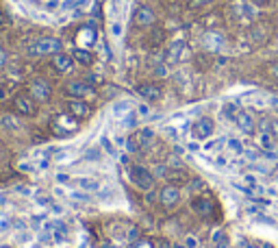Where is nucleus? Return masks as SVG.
<instances>
[{"label": "nucleus", "mask_w": 278, "mask_h": 248, "mask_svg": "<svg viewBox=\"0 0 278 248\" xmlns=\"http://www.w3.org/2000/svg\"><path fill=\"white\" fill-rule=\"evenodd\" d=\"M200 44L204 50H209V52H222L226 46V37L219 33V31H207V33H202Z\"/></svg>", "instance_id": "nucleus-8"}, {"label": "nucleus", "mask_w": 278, "mask_h": 248, "mask_svg": "<svg viewBox=\"0 0 278 248\" xmlns=\"http://www.w3.org/2000/svg\"><path fill=\"white\" fill-rule=\"evenodd\" d=\"M37 105L39 102L33 100V96L29 92H24V94H18L13 98V109H15V114H20L24 118H33V116H37Z\"/></svg>", "instance_id": "nucleus-7"}, {"label": "nucleus", "mask_w": 278, "mask_h": 248, "mask_svg": "<svg viewBox=\"0 0 278 248\" xmlns=\"http://www.w3.org/2000/svg\"><path fill=\"white\" fill-rule=\"evenodd\" d=\"M57 52H63V42L59 37H39L26 48L29 57H52Z\"/></svg>", "instance_id": "nucleus-2"}, {"label": "nucleus", "mask_w": 278, "mask_h": 248, "mask_svg": "<svg viewBox=\"0 0 278 248\" xmlns=\"http://www.w3.org/2000/svg\"><path fill=\"white\" fill-rule=\"evenodd\" d=\"M50 63H52V68L57 72H61V74H65V72H70L72 66H74V59L70 57V54H65V52H57L50 57Z\"/></svg>", "instance_id": "nucleus-16"}, {"label": "nucleus", "mask_w": 278, "mask_h": 248, "mask_svg": "<svg viewBox=\"0 0 278 248\" xmlns=\"http://www.w3.org/2000/svg\"><path fill=\"white\" fill-rule=\"evenodd\" d=\"M213 244H215V248H228V246H231L228 235L224 233V231H215V233H213Z\"/></svg>", "instance_id": "nucleus-19"}, {"label": "nucleus", "mask_w": 278, "mask_h": 248, "mask_svg": "<svg viewBox=\"0 0 278 248\" xmlns=\"http://www.w3.org/2000/svg\"><path fill=\"white\" fill-rule=\"evenodd\" d=\"M5 96H7V94H5V87H3V85H0V100H3V98H5Z\"/></svg>", "instance_id": "nucleus-33"}, {"label": "nucleus", "mask_w": 278, "mask_h": 248, "mask_svg": "<svg viewBox=\"0 0 278 248\" xmlns=\"http://www.w3.org/2000/svg\"><path fill=\"white\" fill-rule=\"evenodd\" d=\"M154 248H172V246H170V242H165V239H157V242H154Z\"/></svg>", "instance_id": "nucleus-27"}, {"label": "nucleus", "mask_w": 278, "mask_h": 248, "mask_svg": "<svg viewBox=\"0 0 278 248\" xmlns=\"http://www.w3.org/2000/svg\"><path fill=\"white\" fill-rule=\"evenodd\" d=\"M269 126H265V129L263 131H267L269 135H272V137L274 140H278V120H269V122H267Z\"/></svg>", "instance_id": "nucleus-23"}, {"label": "nucleus", "mask_w": 278, "mask_h": 248, "mask_svg": "<svg viewBox=\"0 0 278 248\" xmlns=\"http://www.w3.org/2000/svg\"><path fill=\"white\" fill-rule=\"evenodd\" d=\"M78 124H80V120L70 116L68 111L52 118V131L59 135V137H70V135H74L78 131Z\"/></svg>", "instance_id": "nucleus-6"}, {"label": "nucleus", "mask_w": 278, "mask_h": 248, "mask_svg": "<svg viewBox=\"0 0 278 248\" xmlns=\"http://www.w3.org/2000/svg\"><path fill=\"white\" fill-rule=\"evenodd\" d=\"M189 205H191L193 213L202 215V218L219 220V205H217V201L213 198V194H211V191H204V194H202V191H200V194H193L191 201H189Z\"/></svg>", "instance_id": "nucleus-1"}, {"label": "nucleus", "mask_w": 278, "mask_h": 248, "mask_svg": "<svg viewBox=\"0 0 278 248\" xmlns=\"http://www.w3.org/2000/svg\"><path fill=\"white\" fill-rule=\"evenodd\" d=\"M204 187V181L198 179V177H191L189 179V189H191V194H200V189Z\"/></svg>", "instance_id": "nucleus-22"}, {"label": "nucleus", "mask_w": 278, "mask_h": 248, "mask_svg": "<svg viewBox=\"0 0 278 248\" xmlns=\"http://www.w3.org/2000/svg\"><path fill=\"white\" fill-rule=\"evenodd\" d=\"M269 72H272V76H274V78H278V61L274 63L272 68H269Z\"/></svg>", "instance_id": "nucleus-29"}, {"label": "nucleus", "mask_w": 278, "mask_h": 248, "mask_svg": "<svg viewBox=\"0 0 278 248\" xmlns=\"http://www.w3.org/2000/svg\"><path fill=\"white\" fill-rule=\"evenodd\" d=\"M259 144H261L263 148H274V137H272V135H269L267 131H263V133L259 135Z\"/></svg>", "instance_id": "nucleus-21"}, {"label": "nucleus", "mask_w": 278, "mask_h": 248, "mask_svg": "<svg viewBox=\"0 0 278 248\" xmlns=\"http://www.w3.org/2000/svg\"><path fill=\"white\" fill-rule=\"evenodd\" d=\"M26 92L33 96V100L39 102V105L50 102V98H52V85L44 76H35V78H33V81L29 83V87H26Z\"/></svg>", "instance_id": "nucleus-5"}, {"label": "nucleus", "mask_w": 278, "mask_h": 248, "mask_svg": "<svg viewBox=\"0 0 278 248\" xmlns=\"http://www.w3.org/2000/svg\"><path fill=\"white\" fill-rule=\"evenodd\" d=\"M78 187H83L85 191H98V189H100V181L92 179V177H80L78 179Z\"/></svg>", "instance_id": "nucleus-17"}, {"label": "nucleus", "mask_w": 278, "mask_h": 248, "mask_svg": "<svg viewBox=\"0 0 278 248\" xmlns=\"http://www.w3.org/2000/svg\"><path fill=\"white\" fill-rule=\"evenodd\" d=\"M7 61H9V54H7L5 48H0V68H5Z\"/></svg>", "instance_id": "nucleus-25"}, {"label": "nucleus", "mask_w": 278, "mask_h": 248, "mask_svg": "<svg viewBox=\"0 0 278 248\" xmlns=\"http://www.w3.org/2000/svg\"><path fill=\"white\" fill-rule=\"evenodd\" d=\"M65 92H68L72 98H87L89 94H94V87L87 85L85 81H70L68 85H65Z\"/></svg>", "instance_id": "nucleus-14"}, {"label": "nucleus", "mask_w": 278, "mask_h": 248, "mask_svg": "<svg viewBox=\"0 0 278 248\" xmlns=\"http://www.w3.org/2000/svg\"><path fill=\"white\" fill-rule=\"evenodd\" d=\"M215 133V122H213V118H209V116H202V118H198L193 122V126H191V135L196 140H209L211 135Z\"/></svg>", "instance_id": "nucleus-9"}, {"label": "nucleus", "mask_w": 278, "mask_h": 248, "mask_svg": "<svg viewBox=\"0 0 278 248\" xmlns=\"http://www.w3.org/2000/svg\"><path fill=\"white\" fill-rule=\"evenodd\" d=\"M181 198H183V189L174 185V183H165L159 191H157V203L161 209H174V207H178V203H181Z\"/></svg>", "instance_id": "nucleus-4"}, {"label": "nucleus", "mask_w": 278, "mask_h": 248, "mask_svg": "<svg viewBox=\"0 0 278 248\" xmlns=\"http://www.w3.org/2000/svg\"><path fill=\"white\" fill-rule=\"evenodd\" d=\"M183 48H185V44H172V46H170V50H168V57H170L172 61H176L178 57H181Z\"/></svg>", "instance_id": "nucleus-20"}, {"label": "nucleus", "mask_w": 278, "mask_h": 248, "mask_svg": "<svg viewBox=\"0 0 278 248\" xmlns=\"http://www.w3.org/2000/svg\"><path fill=\"white\" fill-rule=\"evenodd\" d=\"M5 22H7V15H5L3 11H0V24H5Z\"/></svg>", "instance_id": "nucleus-32"}, {"label": "nucleus", "mask_w": 278, "mask_h": 248, "mask_svg": "<svg viewBox=\"0 0 278 248\" xmlns=\"http://www.w3.org/2000/svg\"><path fill=\"white\" fill-rule=\"evenodd\" d=\"M102 248H120V246H118V244H113V242H104Z\"/></svg>", "instance_id": "nucleus-30"}, {"label": "nucleus", "mask_w": 278, "mask_h": 248, "mask_svg": "<svg viewBox=\"0 0 278 248\" xmlns=\"http://www.w3.org/2000/svg\"><path fill=\"white\" fill-rule=\"evenodd\" d=\"M137 92H139V96H142L144 100H148V102H157L163 96L161 85H157V83H144V85L137 87Z\"/></svg>", "instance_id": "nucleus-15"}, {"label": "nucleus", "mask_w": 278, "mask_h": 248, "mask_svg": "<svg viewBox=\"0 0 278 248\" xmlns=\"http://www.w3.org/2000/svg\"><path fill=\"white\" fill-rule=\"evenodd\" d=\"M98 155H100V153H98V150H89V153L85 155V161H87V159H94V157L98 159Z\"/></svg>", "instance_id": "nucleus-28"}, {"label": "nucleus", "mask_w": 278, "mask_h": 248, "mask_svg": "<svg viewBox=\"0 0 278 248\" xmlns=\"http://www.w3.org/2000/svg\"><path fill=\"white\" fill-rule=\"evenodd\" d=\"M135 24L137 26H142V29H148V26H152L154 24V20H157V15H154V11H152V7H148V5H142L139 9L135 11Z\"/></svg>", "instance_id": "nucleus-13"}, {"label": "nucleus", "mask_w": 278, "mask_h": 248, "mask_svg": "<svg viewBox=\"0 0 278 248\" xmlns=\"http://www.w3.org/2000/svg\"><path fill=\"white\" fill-rule=\"evenodd\" d=\"M74 59L78 63H83V66H92V63H94V54L89 52V50H85V48H76V50H74Z\"/></svg>", "instance_id": "nucleus-18"}, {"label": "nucleus", "mask_w": 278, "mask_h": 248, "mask_svg": "<svg viewBox=\"0 0 278 248\" xmlns=\"http://www.w3.org/2000/svg\"><path fill=\"white\" fill-rule=\"evenodd\" d=\"M228 148L235 150V153H241V146H239V142H237V140H231V144H228Z\"/></svg>", "instance_id": "nucleus-26"}, {"label": "nucleus", "mask_w": 278, "mask_h": 248, "mask_svg": "<svg viewBox=\"0 0 278 248\" xmlns=\"http://www.w3.org/2000/svg\"><path fill=\"white\" fill-rule=\"evenodd\" d=\"M252 3H255V5H257V7H263V5H265V3H267V0H252Z\"/></svg>", "instance_id": "nucleus-31"}, {"label": "nucleus", "mask_w": 278, "mask_h": 248, "mask_svg": "<svg viewBox=\"0 0 278 248\" xmlns=\"http://www.w3.org/2000/svg\"><path fill=\"white\" fill-rule=\"evenodd\" d=\"M68 114L74 116L76 120H80V122H83L85 118L92 116V107H89L83 98H72V100L68 102Z\"/></svg>", "instance_id": "nucleus-12"}, {"label": "nucleus", "mask_w": 278, "mask_h": 248, "mask_svg": "<svg viewBox=\"0 0 278 248\" xmlns=\"http://www.w3.org/2000/svg\"><path fill=\"white\" fill-rule=\"evenodd\" d=\"M233 122L239 126V131L248 133V135H252V133L257 131V120H255V116H252L250 111H246V109H239V111H237V116L233 118Z\"/></svg>", "instance_id": "nucleus-11"}, {"label": "nucleus", "mask_w": 278, "mask_h": 248, "mask_svg": "<svg viewBox=\"0 0 278 248\" xmlns=\"http://www.w3.org/2000/svg\"><path fill=\"white\" fill-rule=\"evenodd\" d=\"M211 3H213V0H191L189 7H191V9H198V7H207Z\"/></svg>", "instance_id": "nucleus-24"}, {"label": "nucleus", "mask_w": 278, "mask_h": 248, "mask_svg": "<svg viewBox=\"0 0 278 248\" xmlns=\"http://www.w3.org/2000/svg\"><path fill=\"white\" fill-rule=\"evenodd\" d=\"M126 177L137 189H142V191H150L154 187V179H157L154 172L148 170L146 166H128Z\"/></svg>", "instance_id": "nucleus-3"}, {"label": "nucleus", "mask_w": 278, "mask_h": 248, "mask_svg": "<svg viewBox=\"0 0 278 248\" xmlns=\"http://www.w3.org/2000/svg\"><path fill=\"white\" fill-rule=\"evenodd\" d=\"M233 9H235V13L239 15V18H241L243 22H246V24L255 22V20H257V15H259L257 5L252 3V0H237V3H233Z\"/></svg>", "instance_id": "nucleus-10"}]
</instances>
